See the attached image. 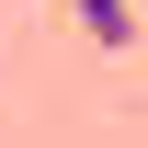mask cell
<instances>
[{"label":"cell","mask_w":148,"mask_h":148,"mask_svg":"<svg viewBox=\"0 0 148 148\" xmlns=\"http://www.w3.org/2000/svg\"><path fill=\"white\" fill-rule=\"evenodd\" d=\"M80 34L91 46H137V0H80Z\"/></svg>","instance_id":"obj_1"}]
</instances>
